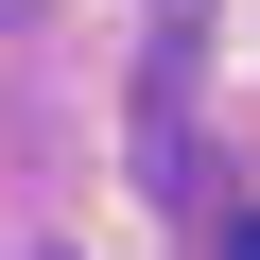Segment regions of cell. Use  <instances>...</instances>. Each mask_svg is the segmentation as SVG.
<instances>
[{"mask_svg":"<svg viewBox=\"0 0 260 260\" xmlns=\"http://www.w3.org/2000/svg\"><path fill=\"white\" fill-rule=\"evenodd\" d=\"M225 260H260V208H243V225H225Z\"/></svg>","mask_w":260,"mask_h":260,"instance_id":"1","label":"cell"}]
</instances>
